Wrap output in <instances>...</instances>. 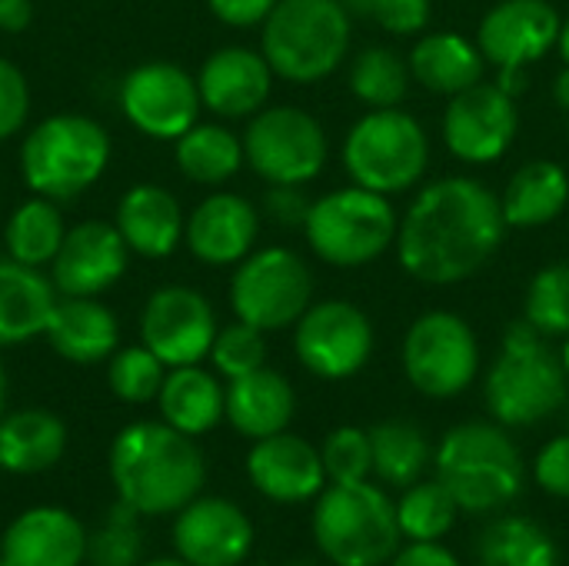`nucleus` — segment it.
<instances>
[{
  "label": "nucleus",
  "instance_id": "1",
  "mask_svg": "<svg viewBox=\"0 0 569 566\" xmlns=\"http://www.w3.org/2000/svg\"><path fill=\"white\" fill-rule=\"evenodd\" d=\"M500 197L477 177H440L417 190L397 227V260L407 277L450 287L477 277L503 247Z\"/></svg>",
  "mask_w": 569,
  "mask_h": 566
},
{
  "label": "nucleus",
  "instance_id": "2",
  "mask_svg": "<svg viewBox=\"0 0 569 566\" xmlns=\"http://www.w3.org/2000/svg\"><path fill=\"white\" fill-rule=\"evenodd\" d=\"M110 480L120 504L160 517L200 497L207 464L193 437L163 420H140L117 434L110 447Z\"/></svg>",
  "mask_w": 569,
  "mask_h": 566
},
{
  "label": "nucleus",
  "instance_id": "3",
  "mask_svg": "<svg viewBox=\"0 0 569 566\" xmlns=\"http://www.w3.org/2000/svg\"><path fill=\"white\" fill-rule=\"evenodd\" d=\"M569 377L560 354L527 320H513L487 374V410L503 427H533L567 404Z\"/></svg>",
  "mask_w": 569,
  "mask_h": 566
},
{
  "label": "nucleus",
  "instance_id": "4",
  "mask_svg": "<svg viewBox=\"0 0 569 566\" xmlns=\"http://www.w3.org/2000/svg\"><path fill=\"white\" fill-rule=\"evenodd\" d=\"M437 480L460 510L490 514L507 507L523 487V457L503 424L467 420L443 434L437 447Z\"/></svg>",
  "mask_w": 569,
  "mask_h": 566
},
{
  "label": "nucleus",
  "instance_id": "5",
  "mask_svg": "<svg viewBox=\"0 0 569 566\" xmlns=\"http://www.w3.org/2000/svg\"><path fill=\"white\" fill-rule=\"evenodd\" d=\"M353 17L340 0H277L263 20L260 53L280 80L320 83L350 53Z\"/></svg>",
  "mask_w": 569,
  "mask_h": 566
},
{
  "label": "nucleus",
  "instance_id": "6",
  "mask_svg": "<svg viewBox=\"0 0 569 566\" xmlns=\"http://www.w3.org/2000/svg\"><path fill=\"white\" fill-rule=\"evenodd\" d=\"M313 540L333 566H383L400 550L397 504L370 480L330 484L313 507Z\"/></svg>",
  "mask_w": 569,
  "mask_h": 566
},
{
  "label": "nucleus",
  "instance_id": "7",
  "mask_svg": "<svg viewBox=\"0 0 569 566\" xmlns=\"http://www.w3.org/2000/svg\"><path fill=\"white\" fill-rule=\"evenodd\" d=\"M110 163L107 130L83 113L40 120L20 147V173L37 197L73 200L90 190Z\"/></svg>",
  "mask_w": 569,
  "mask_h": 566
},
{
  "label": "nucleus",
  "instance_id": "8",
  "mask_svg": "<svg viewBox=\"0 0 569 566\" xmlns=\"http://www.w3.org/2000/svg\"><path fill=\"white\" fill-rule=\"evenodd\" d=\"M400 217L390 197L367 187H340L310 203L303 237L310 250L340 270L380 260L397 240Z\"/></svg>",
  "mask_w": 569,
  "mask_h": 566
},
{
  "label": "nucleus",
  "instance_id": "9",
  "mask_svg": "<svg viewBox=\"0 0 569 566\" xmlns=\"http://www.w3.org/2000/svg\"><path fill=\"white\" fill-rule=\"evenodd\" d=\"M427 167L430 137L423 123L400 107L370 110L347 130L343 170L357 187L397 197L417 187Z\"/></svg>",
  "mask_w": 569,
  "mask_h": 566
},
{
  "label": "nucleus",
  "instance_id": "10",
  "mask_svg": "<svg viewBox=\"0 0 569 566\" xmlns=\"http://www.w3.org/2000/svg\"><path fill=\"white\" fill-rule=\"evenodd\" d=\"M313 304V274L290 247L250 250L230 280V307L237 320L273 334L293 327Z\"/></svg>",
  "mask_w": 569,
  "mask_h": 566
},
{
  "label": "nucleus",
  "instance_id": "11",
  "mask_svg": "<svg viewBox=\"0 0 569 566\" xmlns=\"http://www.w3.org/2000/svg\"><path fill=\"white\" fill-rule=\"evenodd\" d=\"M403 374L430 400H453L480 374V340L453 310L420 314L403 337Z\"/></svg>",
  "mask_w": 569,
  "mask_h": 566
},
{
  "label": "nucleus",
  "instance_id": "12",
  "mask_svg": "<svg viewBox=\"0 0 569 566\" xmlns=\"http://www.w3.org/2000/svg\"><path fill=\"white\" fill-rule=\"evenodd\" d=\"M327 130L300 107H263L250 117L243 133V157L250 170L273 183H310L327 167Z\"/></svg>",
  "mask_w": 569,
  "mask_h": 566
},
{
  "label": "nucleus",
  "instance_id": "13",
  "mask_svg": "<svg viewBox=\"0 0 569 566\" xmlns=\"http://www.w3.org/2000/svg\"><path fill=\"white\" fill-rule=\"evenodd\" d=\"M560 10L550 0H500L493 3L477 30V47L487 63L500 70V87L517 93L523 70L547 57L560 40Z\"/></svg>",
  "mask_w": 569,
  "mask_h": 566
},
{
  "label": "nucleus",
  "instance_id": "14",
  "mask_svg": "<svg viewBox=\"0 0 569 566\" xmlns=\"http://www.w3.org/2000/svg\"><path fill=\"white\" fill-rule=\"evenodd\" d=\"M293 350L313 377L347 380L373 354V324L350 300H320L293 324Z\"/></svg>",
  "mask_w": 569,
  "mask_h": 566
},
{
  "label": "nucleus",
  "instance_id": "15",
  "mask_svg": "<svg viewBox=\"0 0 569 566\" xmlns=\"http://www.w3.org/2000/svg\"><path fill=\"white\" fill-rule=\"evenodd\" d=\"M120 110L143 137L177 140L197 123L203 100H200L197 77H190L183 67L167 60H150L123 77Z\"/></svg>",
  "mask_w": 569,
  "mask_h": 566
},
{
  "label": "nucleus",
  "instance_id": "16",
  "mask_svg": "<svg viewBox=\"0 0 569 566\" xmlns=\"http://www.w3.org/2000/svg\"><path fill=\"white\" fill-rule=\"evenodd\" d=\"M217 330L213 304L183 284L153 290L140 314V340L167 367H190L210 357Z\"/></svg>",
  "mask_w": 569,
  "mask_h": 566
},
{
  "label": "nucleus",
  "instance_id": "17",
  "mask_svg": "<svg viewBox=\"0 0 569 566\" xmlns=\"http://www.w3.org/2000/svg\"><path fill=\"white\" fill-rule=\"evenodd\" d=\"M520 130V113L513 93L500 83L480 80L477 87L450 97L443 110V143L463 163H493L500 160Z\"/></svg>",
  "mask_w": 569,
  "mask_h": 566
},
{
  "label": "nucleus",
  "instance_id": "18",
  "mask_svg": "<svg viewBox=\"0 0 569 566\" xmlns=\"http://www.w3.org/2000/svg\"><path fill=\"white\" fill-rule=\"evenodd\" d=\"M130 247L117 224L83 220L67 230L50 274L60 297H100L127 274Z\"/></svg>",
  "mask_w": 569,
  "mask_h": 566
},
{
  "label": "nucleus",
  "instance_id": "19",
  "mask_svg": "<svg viewBox=\"0 0 569 566\" xmlns=\"http://www.w3.org/2000/svg\"><path fill=\"white\" fill-rule=\"evenodd\" d=\"M173 547L190 566H240L253 550V524L223 497H197L177 510Z\"/></svg>",
  "mask_w": 569,
  "mask_h": 566
},
{
  "label": "nucleus",
  "instance_id": "20",
  "mask_svg": "<svg viewBox=\"0 0 569 566\" xmlns=\"http://www.w3.org/2000/svg\"><path fill=\"white\" fill-rule=\"evenodd\" d=\"M247 477L273 504H307L327 487V470L320 450L297 434H273L253 440L247 454Z\"/></svg>",
  "mask_w": 569,
  "mask_h": 566
},
{
  "label": "nucleus",
  "instance_id": "21",
  "mask_svg": "<svg viewBox=\"0 0 569 566\" xmlns=\"http://www.w3.org/2000/svg\"><path fill=\"white\" fill-rule=\"evenodd\" d=\"M273 77L277 73L260 50L220 47L203 60V67L197 73V87H200V100L210 113H217L223 120H240V117H253L257 110L267 107Z\"/></svg>",
  "mask_w": 569,
  "mask_h": 566
},
{
  "label": "nucleus",
  "instance_id": "22",
  "mask_svg": "<svg viewBox=\"0 0 569 566\" xmlns=\"http://www.w3.org/2000/svg\"><path fill=\"white\" fill-rule=\"evenodd\" d=\"M257 234H260L257 207L247 197L227 193V190L203 197L190 210L187 227H183V240H187L190 254L210 267L240 264L253 250Z\"/></svg>",
  "mask_w": 569,
  "mask_h": 566
},
{
  "label": "nucleus",
  "instance_id": "23",
  "mask_svg": "<svg viewBox=\"0 0 569 566\" xmlns=\"http://www.w3.org/2000/svg\"><path fill=\"white\" fill-rule=\"evenodd\" d=\"M0 554L10 566H80L87 560V530L63 507H33L3 530Z\"/></svg>",
  "mask_w": 569,
  "mask_h": 566
},
{
  "label": "nucleus",
  "instance_id": "24",
  "mask_svg": "<svg viewBox=\"0 0 569 566\" xmlns=\"http://www.w3.org/2000/svg\"><path fill=\"white\" fill-rule=\"evenodd\" d=\"M113 224H117L120 237L127 240L130 254L160 260L180 247L187 217H183L180 200L167 187L137 183L120 197Z\"/></svg>",
  "mask_w": 569,
  "mask_h": 566
},
{
  "label": "nucleus",
  "instance_id": "25",
  "mask_svg": "<svg viewBox=\"0 0 569 566\" xmlns=\"http://www.w3.org/2000/svg\"><path fill=\"white\" fill-rule=\"evenodd\" d=\"M43 337L70 364H100L120 347V324L97 297H57Z\"/></svg>",
  "mask_w": 569,
  "mask_h": 566
},
{
  "label": "nucleus",
  "instance_id": "26",
  "mask_svg": "<svg viewBox=\"0 0 569 566\" xmlns=\"http://www.w3.org/2000/svg\"><path fill=\"white\" fill-rule=\"evenodd\" d=\"M297 394L280 370L260 367L227 384V420L247 440H263L290 427Z\"/></svg>",
  "mask_w": 569,
  "mask_h": 566
},
{
  "label": "nucleus",
  "instance_id": "27",
  "mask_svg": "<svg viewBox=\"0 0 569 566\" xmlns=\"http://www.w3.org/2000/svg\"><path fill=\"white\" fill-rule=\"evenodd\" d=\"M407 60H410L413 83H420L423 90L440 93V97H457L487 77L483 50L453 30L420 33V40L413 43Z\"/></svg>",
  "mask_w": 569,
  "mask_h": 566
},
{
  "label": "nucleus",
  "instance_id": "28",
  "mask_svg": "<svg viewBox=\"0 0 569 566\" xmlns=\"http://www.w3.org/2000/svg\"><path fill=\"white\" fill-rule=\"evenodd\" d=\"M503 220L517 230H537L569 210V173L557 160H527L500 193Z\"/></svg>",
  "mask_w": 569,
  "mask_h": 566
},
{
  "label": "nucleus",
  "instance_id": "29",
  "mask_svg": "<svg viewBox=\"0 0 569 566\" xmlns=\"http://www.w3.org/2000/svg\"><path fill=\"white\" fill-rule=\"evenodd\" d=\"M157 407L163 424L187 437H203L227 417V390L200 364L170 367L157 394Z\"/></svg>",
  "mask_w": 569,
  "mask_h": 566
},
{
  "label": "nucleus",
  "instance_id": "30",
  "mask_svg": "<svg viewBox=\"0 0 569 566\" xmlns=\"http://www.w3.org/2000/svg\"><path fill=\"white\" fill-rule=\"evenodd\" d=\"M67 450V427L57 414L27 407L0 417V470L33 477L50 470Z\"/></svg>",
  "mask_w": 569,
  "mask_h": 566
},
{
  "label": "nucleus",
  "instance_id": "31",
  "mask_svg": "<svg viewBox=\"0 0 569 566\" xmlns=\"http://www.w3.org/2000/svg\"><path fill=\"white\" fill-rule=\"evenodd\" d=\"M53 304L57 287L40 274V267L17 264L10 257L0 260V347L40 337Z\"/></svg>",
  "mask_w": 569,
  "mask_h": 566
},
{
  "label": "nucleus",
  "instance_id": "32",
  "mask_svg": "<svg viewBox=\"0 0 569 566\" xmlns=\"http://www.w3.org/2000/svg\"><path fill=\"white\" fill-rule=\"evenodd\" d=\"M177 143V167L187 180L217 187L227 183L243 163V137L227 130L223 123H193Z\"/></svg>",
  "mask_w": 569,
  "mask_h": 566
},
{
  "label": "nucleus",
  "instance_id": "33",
  "mask_svg": "<svg viewBox=\"0 0 569 566\" xmlns=\"http://www.w3.org/2000/svg\"><path fill=\"white\" fill-rule=\"evenodd\" d=\"M370 447H373V477H380L390 487H403V490L410 484H417L433 460L430 437L410 420L373 424Z\"/></svg>",
  "mask_w": 569,
  "mask_h": 566
},
{
  "label": "nucleus",
  "instance_id": "34",
  "mask_svg": "<svg viewBox=\"0 0 569 566\" xmlns=\"http://www.w3.org/2000/svg\"><path fill=\"white\" fill-rule=\"evenodd\" d=\"M480 566H560V547L530 517H500L477 540Z\"/></svg>",
  "mask_w": 569,
  "mask_h": 566
},
{
  "label": "nucleus",
  "instance_id": "35",
  "mask_svg": "<svg viewBox=\"0 0 569 566\" xmlns=\"http://www.w3.org/2000/svg\"><path fill=\"white\" fill-rule=\"evenodd\" d=\"M63 237H67V227H63V217L57 210V200H47V197L23 200L10 214L7 230H3V244H7L10 260L27 264V267L53 264Z\"/></svg>",
  "mask_w": 569,
  "mask_h": 566
},
{
  "label": "nucleus",
  "instance_id": "36",
  "mask_svg": "<svg viewBox=\"0 0 569 566\" xmlns=\"http://www.w3.org/2000/svg\"><path fill=\"white\" fill-rule=\"evenodd\" d=\"M410 80H413L410 60L400 50L377 43V47H363L353 57L347 87L370 110H383V107H400L407 100Z\"/></svg>",
  "mask_w": 569,
  "mask_h": 566
},
{
  "label": "nucleus",
  "instance_id": "37",
  "mask_svg": "<svg viewBox=\"0 0 569 566\" xmlns=\"http://www.w3.org/2000/svg\"><path fill=\"white\" fill-rule=\"evenodd\" d=\"M460 517V504L440 480H417L397 504L403 540H443Z\"/></svg>",
  "mask_w": 569,
  "mask_h": 566
},
{
  "label": "nucleus",
  "instance_id": "38",
  "mask_svg": "<svg viewBox=\"0 0 569 566\" xmlns=\"http://www.w3.org/2000/svg\"><path fill=\"white\" fill-rule=\"evenodd\" d=\"M523 320L543 337L569 334V260L547 264L533 274L523 297Z\"/></svg>",
  "mask_w": 569,
  "mask_h": 566
},
{
  "label": "nucleus",
  "instance_id": "39",
  "mask_svg": "<svg viewBox=\"0 0 569 566\" xmlns=\"http://www.w3.org/2000/svg\"><path fill=\"white\" fill-rule=\"evenodd\" d=\"M167 370L170 367L143 344L117 347L110 357V367H107V384H110L113 397L123 404H150V400H157Z\"/></svg>",
  "mask_w": 569,
  "mask_h": 566
},
{
  "label": "nucleus",
  "instance_id": "40",
  "mask_svg": "<svg viewBox=\"0 0 569 566\" xmlns=\"http://www.w3.org/2000/svg\"><path fill=\"white\" fill-rule=\"evenodd\" d=\"M323 470L330 484H360L373 477V447H370V430L360 427H337L323 447Z\"/></svg>",
  "mask_w": 569,
  "mask_h": 566
},
{
  "label": "nucleus",
  "instance_id": "41",
  "mask_svg": "<svg viewBox=\"0 0 569 566\" xmlns=\"http://www.w3.org/2000/svg\"><path fill=\"white\" fill-rule=\"evenodd\" d=\"M210 360H213L217 374H223L227 380L267 367V340H263V330H257V327H250L243 320L217 330L213 347H210Z\"/></svg>",
  "mask_w": 569,
  "mask_h": 566
},
{
  "label": "nucleus",
  "instance_id": "42",
  "mask_svg": "<svg viewBox=\"0 0 569 566\" xmlns=\"http://www.w3.org/2000/svg\"><path fill=\"white\" fill-rule=\"evenodd\" d=\"M133 514L127 504H120L110 520L93 534L87 537V564L90 566H137L140 560V530L133 524Z\"/></svg>",
  "mask_w": 569,
  "mask_h": 566
},
{
  "label": "nucleus",
  "instance_id": "43",
  "mask_svg": "<svg viewBox=\"0 0 569 566\" xmlns=\"http://www.w3.org/2000/svg\"><path fill=\"white\" fill-rule=\"evenodd\" d=\"M433 3L430 0H370L367 17L390 30L393 37H420L430 27Z\"/></svg>",
  "mask_w": 569,
  "mask_h": 566
},
{
  "label": "nucleus",
  "instance_id": "44",
  "mask_svg": "<svg viewBox=\"0 0 569 566\" xmlns=\"http://www.w3.org/2000/svg\"><path fill=\"white\" fill-rule=\"evenodd\" d=\"M30 113V87L17 63L0 57V143L17 137Z\"/></svg>",
  "mask_w": 569,
  "mask_h": 566
},
{
  "label": "nucleus",
  "instance_id": "45",
  "mask_svg": "<svg viewBox=\"0 0 569 566\" xmlns=\"http://www.w3.org/2000/svg\"><path fill=\"white\" fill-rule=\"evenodd\" d=\"M533 480L557 500H569V434L553 437L533 460Z\"/></svg>",
  "mask_w": 569,
  "mask_h": 566
},
{
  "label": "nucleus",
  "instance_id": "46",
  "mask_svg": "<svg viewBox=\"0 0 569 566\" xmlns=\"http://www.w3.org/2000/svg\"><path fill=\"white\" fill-rule=\"evenodd\" d=\"M310 203H313V200H307L303 190H300L297 183H273V187L267 190L263 210H267V217H273L280 227H300V230H303L307 214H310Z\"/></svg>",
  "mask_w": 569,
  "mask_h": 566
},
{
  "label": "nucleus",
  "instance_id": "47",
  "mask_svg": "<svg viewBox=\"0 0 569 566\" xmlns=\"http://www.w3.org/2000/svg\"><path fill=\"white\" fill-rule=\"evenodd\" d=\"M213 17L227 27H257L270 17L277 0H207Z\"/></svg>",
  "mask_w": 569,
  "mask_h": 566
},
{
  "label": "nucleus",
  "instance_id": "48",
  "mask_svg": "<svg viewBox=\"0 0 569 566\" xmlns=\"http://www.w3.org/2000/svg\"><path fill=\"white\" fill-rule=\"evenodd\" d=\"M390 566H460V560L440 540H410L393 554Z\"/></svg>",
  "mask_w": 569,
  "mask_h": 566
},
{
  "label": "nucleus",
  "instance_id": "49",
  "mask_svg": "<svg viewBox=\"0 0 569 566\" xmlns=\"http://www.w3.org/2000/svg\"><path fill=\"white\" fill-rule=\"evenodd\" d=\"M33 20L30 0H0V30L3 33H23Z\"/></svg>",
  "mask_w": 569,
  "mask_h": 566
},
{
  "label": "nucleus",
  "instance_id": "50",
  "mask_svg": "<svg viewBox=\"0 0 569 566\" xmlns=\"http://www.w3.org/2000/svg\"><path fill=\"white\" fill-rule=\"evenodd\" d=\"M557 103L569 113V67L560 73V80H557Z\"/></svg>",
  "mask_w": 569,
  "mask_h": 566
},
{
  "label": "nucleus",
  "instance_id": "51",
  "mask_svg": "<svg viewBox=\"0 0 569 566\" xmlns=\"http://www.w3.org/2000/svg\"><path fill=\"white\" fill-rule=\"evenodd\" d=\"M557 50H560L563 63L569 67V13L563 17V23H560V40H557Z\"/></svg>",
  "mask_w": 569,
  "mask_h": 566
},
{
  "label": "nucleus",
  "instance_id": "52",
  "mask_svg": "<svg viewBox=\"0 0 569 566\" xmlns=\"http://www.w3.org/2000/svg\"><path fill=\"white\" fill-rule=\"evenodd\" d=\"M3 410H7V370L0 364V417H3Z\"/></svg>",
  "mask_w": 569,
  "mask_h": 566
},
{
  "label": "nucleus",
  "instance_id": "53",
  "mask_svg": "<svg viewBox=\"0 0 569 566\" xmlns=\"http://www.w3.org/2000/svg\"><path fill=\"white\" fill-rule=\"evenodd\" d=\"M147 566H190L187 560H180V557H163V560H153V564Z\"/></svg>",
  "mask_w": 569,
  "mask_h": 566
},
{
  "label": "nucleus",
  "instance_id": "54",
  "mask_svg": "<svg viewBox=\"0 0 569 566\" xmlns=\"http://www.w3.org/2000/svg\"><path fill=\"white\" fill-rule=\"evenodd\" d=\"M560 360H563V370H567V377H569V334L563 337V350H560Z\"/></svg>",
  "mask_w": 569,
  "mask_h": 566
},
{
  "label": "nucleus",
  "instance_id": "55",
  "mask_svg": "<svg viewBox=\"0 0 569 566\" xmlns=\"http://www.w3.org/2000/svg\"><path fill=\"white\" fill-rule=\"evenodd\" d=\"M0 566H10V560H7V557H3V554H0Z\"/></svg>",
  "mask_w": 569,
  "mask_h": 566
}]
</instances>
